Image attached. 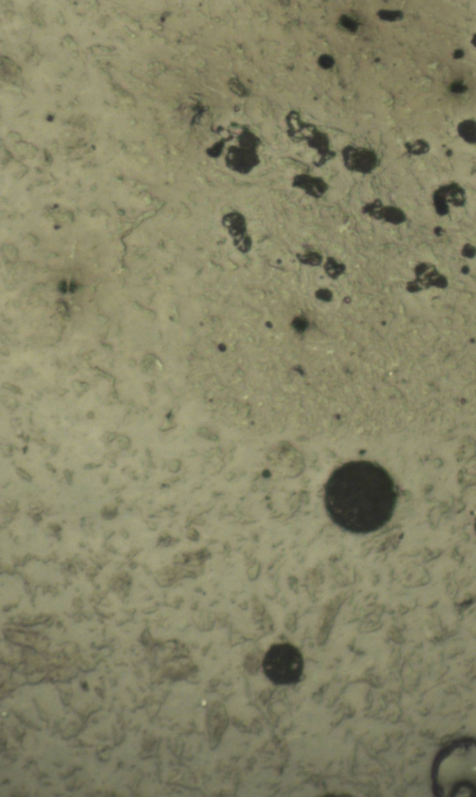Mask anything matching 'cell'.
Wrapping results in <instances>:
<instances>
[{"label":"cell","instance_id":"52a82bcc","mask_svg":"<svg viewBox=\"0 0 476 797\" xmlns=\"http://www.w3.org/2000/svg\"><path fill=\"white\" fill-rule=\"evenodd\" d=\"M459 132L463 139L470 143H476V123L465 121L459 125Z\"/></svg>","mask_w":476,"mask_h":797},{"label":"cell","instance_id":"8992f818","mask_svg":"<svg viewBox=\"0 0 476 797\" xmlns=\"http://www.w3.org/2000/svg\"><path fill=\"white\" fill-rule=\"evenodd\" d=\"M295 187L303 188L309 195L317 196H322L326 190V183L322 179L315 178L309 176H300L294 179Z\"/></svg>","mask_w":476,"mask_h":797},{"label":"cell","instance_id":"5b68a950","mask_svg":"<svg viewBox=\"0 0 476 797\" xmlns=\"http://www.w3.org/2000/svg\"><path fill=\"white\" fill-rule=\"evenodd\" d=\"M227 164L238 173H246L258 164L259 159L255 150L247 148H231L226 157Z\"/></svg>","mask_w":476,"mask_h":797},{"label":"cell","instance_id":"8fae6325","mask_svg":"<svg viewBox=\"0 0 476 797\" xmlns=\"http://www.w3.org/2000/svg\"><path fill=\"white\" fill-rule=\"evenodd\" d=\"M340 23L342 24L343 29H347L351 32H356L357 29H358V24H357L353 19L349 18L347 16H342L340 19Z\"/></svg>","mask_w":476,"mask_h":797},{"label":"cell","instance_id":"5bb4252c","mask_svg":"<svg viewBox=\"0 0 476 797\" xmlns=\"http://www.w3.org/2000/svg\"><path fill=\"white\" fill-rule=\"evenodd\" d=\"M473 43L475 44V46L476 47V36L475 38H473Z\"/></svg>","mask_w":476,"mask_h":797},{"label":"cell","instance_id":"7a4b0ae2","mask_svg":"<svg viewBox=\"0 0 476 797\" xmlns=\"http://www.w3.org/2000/svg\"><path fill=\"white\" fill-rule=\"evenodd\" d=\"M431 787L436 796H476V740L461 738L438 752Z\"/></svg>","mask_w":476,"mask_h":797},{"label":"cell","instance_id":"277c9868","mask_svg":"<svg viewBox=\"0 0 476 797\" xmlns=\"http://www.w3.org/2000/svg\"><path fill=\"white\" fill-rule=\"evenodd\" d=\"M343 159L348 169L359 173H370L375 168L377 163V157L374 152L353 146H348L343 150Z\"/></svg>","mask_w":476,"mask_h":797},{"label":"cell","instance_id":"ba28073f","mask_svg":"<svg viewBox=\"0 0 476 797\" xmlns=\"http://www.w3.org/2000/svg\"><path fill=\"white\" fill-rule=\"evenodd\" d=\"M240 146L243 148L251 149L255 150L257 146L260 144L259 138L255 134L250 131H244L240 135L239 138Z\"/></svg>","mask_w":476,"mask_h":797},{"label":"cell","instance_id":"6da1fadb","mask_svg":"<svg viewBox=\"0 0 476 797\" xmlns=\"http://www.w3.org/2000/svg\"><path fill=\"white\" fill-rule=\"evenodd\" d=\"M395 493L386 470L369 461L337 467L324 489L326 510L334 524L353 534L372 532L388 519Z\"/></svg>","mask_w":476,"mask_h":797},{"label":"cell","instance_id":"7c38bea8","mask_svg":"<svg viewBox=\"0 0 476 797\" xmlns=\"http://www.w3.org/2000/svg\"><path fill=\"white\" fill-rule=\"evenodd\" d=\"M334 59L331 55H321L319 60H318V63H319L321 68L325 69L331 68L332 66L334 65Z\"/></svg>","mask_w":476,"mask_h":797},{"label":"cell","instance_id":"30bf717a","mask_svg":"<svg viewBox=\"0 0 476 797\" xmlns=\"http://www.w3.org/2000/svg\"><path fill=\"white\" fill-rule=\"evenodd\" d=\"M379 16H380L383 20L387 21L399 20V19L403 17V15L400 12H392V10H381V12L379 13Z\"/></svg>","mask_w":476,"mask_h":797},{"label":"cell","instance_id":"4fadbf2b","mask_svg":"<svg viewBox=\"0 0 476 797\" xmlns=\"http://www.w3.org/2000/svg\"><path fill=\"white\" fill-rule=\"evenodd\" d=\"M18 472H19V474L21 475L22 478L26 479V480H27V481L31 480V478H30V476L29 474H27V473L24 472V470H18Z\"/></svg>","mask_w":476,"mask_h":797},{"label":"cell","instance_id":"3957f363","mask_svg":"<svg viewBox=\"0 0 476 797\" xmlns=\"http://www.w3.org/2000/svg\"><path fill=\"white\" fill-rule=\"evenodd\" d=\"M262 669L268 679L275 685H294L300 682L303 676V655L292 644H273L264 656Z\"/></svg>","mask_w":476,"mask_h":797},{"label":"cell","instance_id":"9c48e42d","mask_svg":"<svg viewBox=\"0 0 476 797\" xmlns=\"http://www.w3.org/2000/svg\"><path fill=\"white\" fill-rule=\"evenodd\" d=\"M229 85L231 90L234 91L235 94H238L239 96L247 95V88H246L237 79H232L231 82H229Z\"/></svg>","mask_w":476,"mask_h":797}]
</instances>
